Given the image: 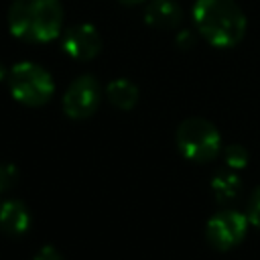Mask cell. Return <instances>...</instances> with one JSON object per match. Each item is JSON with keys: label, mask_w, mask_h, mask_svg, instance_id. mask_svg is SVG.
I'll return each instance as SVG.
<instances>
[{"label": "cell", "mask_w": 260, "mask_h": 260, "mask_svg": "<svg viewBox=\"0 0 260 260\" xmlns=\"http://www.w3.org/2000/svg\"><path fill=\"white\" fill-rule=\"evenodd\" d=\"M63 24L61 0H14L8 8L10 32L26 43H51Z\"/></svg>", "instance_id": "6da1fadb"}, {"label": "cell", "mask_w": 260, "mask_h": 260, "mask_svg": "<svg viewBox=\"0 0 260 260\" xmlns=\"http://www.w3.org/2000/svg\"><path fill=\"white\" fill-rule=\"evenodd\" d=\"M193 20L203 39L219 49L238 45L246 35V16L234 0H197Z\"/></svg>", "instance_id": "7a4b0ae2"}, {"label": "cell", "mask_w": 260, "mask_h": 260, "mask_svg": "<svg viewBox=\"0 0 260 260\" xmlns=\"http://www.w3.org/2000/svg\"><path fill=\"white\" fill-rule=\"evenodd\" d=\"M8 89L16 102L37 108L53 98L55 83L45 67L30 61H22L8 71Z\"/></svg>", "instance_id": "3957f363"}, {"label": "cell", "mask_w": 260, "mask_h": 260, "mask_svg": "<svg viewBox=\"0 0 260 260\" xmlns=\"http://www.w3.org/2000/svg\"><path fill=\"white\" fill-rule=\"evenodd\" d=\"M177 148L193 162H207L219 154L221 136L209 120L187 118L177 128Z\"/></svg>", "instance_id": "277c9868"}, {"label": "cell", "mask_w": 260, "mask_h": 260, "mask_svg": "<svg viewBox=\"0 0 260 260\" xmlns=\"http://www.w3.org/2000/svg\"><path fill=\"white\" fill-rule=\"evenodd\" d=\"M248 223H250L248 215L236 209H223L209 217L205 225V238L215 250L225 252L236 248L246 238Z\"/></svg>", "instance_id": "5b68a950"}, {"label": "cell", "mask_w": 260, "mask_h": 260, "mask_svg": "<svg viewBox=\"0 0 260 260\" xmlns=\"http://www.w3.org/2000/svg\"><path fill=\"white\" fill-rule=\"evenodd\" d=\"M102 87L93 75H79L73 79L63 95V112L71 120H85L100 108Z\"/></svg>", "instance_id": "8992f818"}, {"label": "cell", "mask_w": 260, "mask_h": 260, "mask_svg": "<svg viewBox=\"0 0 260 260\" xmlns=\"http://www.w3.org/2000/svg\"><path fill=\"white\" fill-rule=\"evenodd\" d=\"M63 51L75 61H91L102 51V35L89 22H79L67 28L63 37Z\"/></svg>", "instance_id": "52a82bcc"}, {"label": "cell", "mask_w": 260, "mask_h": 260, "mask_svg": "<svg viewBox=\"0 0 260 260\" xmlns=\"http://www.w3.org/2000/svg\"><path fill=\"white\" fill-rule=\"evenodd\" d=\"M32 223L28 207L18 199L0 201V232L6 236H22Z\"/></svg>", "instance_id": "ba28073f"}, {"label": "cell", "mask_w": 260, "mask_h": 260, "mask_svg": "<svg viewBox=\"0 0 260 260\" xmlns=\"http://www.w3.org/2000/svg\"><path fill=\"white\" fill-rule=\"evenodd\" d=\"M144 20L156 28H173L183 20V8L177 0H150L144 8Z\"/></svg>", "instance_id": "9c48e42d"}, {"label": "cell", "mask_w": 260, "mask_h": 260, "mask_svg": "<svg viewBox=\"0 0 260 260\" xmlns=\"http://www.w3.org/2000/svg\"><path fill=\"white\" fill-rule=\"evenodd\" d=\"M106 95L110 100V104L118 110H132L138 102V87L124 77L112 79L106 87Z\"/></svg>", "instance_id": "30bf717a"}, {"label": "cell", "mask_w": 260, "mask_h": 260, "mask_svg": "<svg viewBox=\"0 0 260 260\" xmlns=\"http://www.w3.org/2000/svg\"><path fill=\"white\" fill-rule=\"evenodd\" d=\"M240 189H242L240 179L232 171H221L211 181V191H213V195H215L217 201H230V199H234L240 193Z\"/></svg>", "instance_id": "8fae6325"}, {"label": "cell", "mask_w": 260, "mask_h": 260, "mask_svg": "<svg viewBox=\"0 0 260 260\" xmlns=\"http://www.w3.org/2000/svg\"><path fill=\"white\" fill-rule=\"evenodd\" d=\"M223 160L232 171H240L248 165V150L242 144H230L223 150Z\"/></svg>", "instance_id": "7c38bea8"}, {"label": "cell", "mask_w": 260, "mask_h": 260, "mask_svg": "<svg viewBox=\"0 0 260 260\" xmlns=\"http://www.w3.org/2000/svg\"><path fill=\"white\" fill-rule=\"evenodd\" d=\"M18 181V169L12 162H0V193L10 191Z\"/></svg>", "instance_id": "4fadbf2b"}, {"label": "cell", "mask_w": 260, "mask_h": 260, "mask_svg": "<svg viewBox=\"0 0 260 260\" xmlns=\"http://www.w3.org/2000/svg\"><path fill=\"white\" fill-rule=\"evenodd\" d=\"M248 219L254 228L260 230V187H256V191L248 201Z\"/></svg>", "instance_id": "5bb4252c"}, {"label": "cell", "mask_w": 260, "mask_h": 260, "mask_svg": "<svg viewBox=\"0 0 260 260\" xmlns=\"http://www.w3.org/2000/svg\"><path fill=\"white\" fill-rule=\"evenodd\" d=\"M32 260H65L63 256H61V252L59 250H55L53 246H43L37 254H35V258Z\"/></svg>", "instance_id": "9a60e30c"}, {"label": "cell", "mask_w": 260, "mask_h": 260, "mask_svg": "<svg viewBox=\"0 0 260 260\" xmlns=\"http://www.w3.org/2000/svg\"><path fill=\"white\" fill-rule=\"evenodd\" d=\"M6 77H8V69H6L2 63H0V81H4Z\"/></svg>", "instance_id": "2e32d148"}, {"label": "cell", "mask_w": 260, "mask_h": 260, "mask_svg": "<svg viewBox=\"0 0 260 260\" xmlns=\"http://www.w3.org/2000/svg\"><path fill=\"white\" fill-rule=\"evenodd\" d=\"M122 4H126V6H134V4H138V2H142V0H120Z\"/></svg>", "instance_id": "e0dca14e"}]
</instances>
